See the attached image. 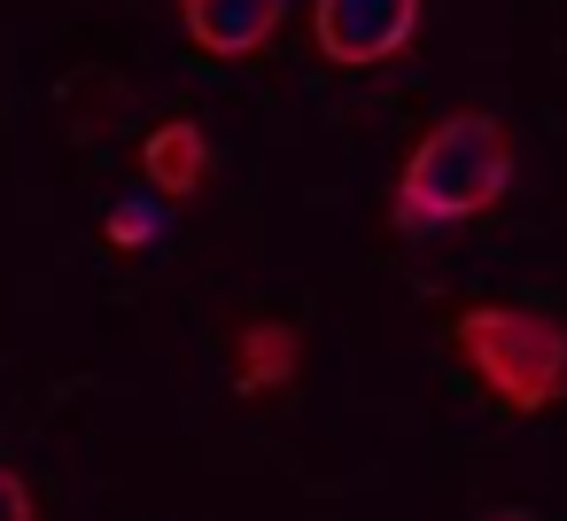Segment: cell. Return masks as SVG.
Segmentation results:
<instances>
[{"mask_svg": "<svg viewBox=\"0 0 567 521\" xmlns=\"http://www.w3.org/2000/svg\"><path fill=\"white\" fill-rule=\"evenodd\" d=\"M141 180H148L164 203L203 195V180H210V141H203V125H195V118H164V125L141 141Z\"/></svg>", "mask_w": 567, "mask_h": 521, "instance_id": "8992f818", "label": "cell"}, {"mask_svg": "<svg viewBox=\"0 0 567 521\" xmlns=\"http://www.w3.org/2000/svg\"><path fill=\"white\" fill-rule=\"evenodd\" d=\"M102 242H110L117 257H141V249L156 242V203H141V195L110 203V218H102Z\"/></svg>", "mask_w": 567, "mask_h": 521, "instance_id": "52a82bcc", "label": "cell"}, {"mask_svg": "<svg viewBox=\"0 0 567 521\" xmlns=\"http://www.w3.org/2000/svg\"><path fill=\"white\" fill-rule=\"evenodd\" d=\"M179 24L210 63H257L288 24V0H179Z\"/></svg>", "mask_w": 567, "mask_h": 521, "instance_id": "277c9868", "label": "cell"}, {"mask_svg": "<svg viewBox=\"0 0 567 521\" xmlns=\"http://www.w3.org/2000/svg\"><path fill=\"white\" fill-rule=\"evenodd\" d=\"M451 350L466 366V381L513 412L536 420L567 397V319L536 311V304H458L451 311Z\"/></svg>", "mask_w": 567, "mask_h": 521, "instance_id": "7a4b0ae2", "label": "cell"}, {"mask_svg": "<svg viewBox=\"0 0 567 521\" xmlns=\"http://www.w3.org/2000/svg\"><path fill=\"white\" fill-rule=\"evenodd\" d=\"M420 9L427 0H311V40L334 71H373L412 48Z\"/></svg>", "mask_w": 567, "mask_h": 521, "instance_id": "3957f363", "label": "cell"}, {"mask_svg": "<svg viewBox=\"0 0 567 521\" xmlns=\"http://www.w3.org/2000/svg\"><path fill=\"white\" fill-rule=\"evenodd\" d=\"M505 195H513V133H505V118H489V110H451V118H435V125L412 141V156H404V172H396L389 218H396V234H427V226L482 218V211H497Z\"/></svg>", "mask_w": 567, "mask_h": 521, "instance_id": "6da1fadb", "label": "cell"}, {"mask_svg": "<svg viewBox=\"0 0 567 521\" xmlns=\"http://www.w3.org/2000/svg\"><path fill=\"white\" fill-rule=\"evenodd\" d=\"M482 521H536V513H528V505H489Z\"/></svg>", "mask_w": 567, "mask_h": 521, "instance_id": "9c48e42d", "label": "cell"}, {"mask_svg": "<svg viewBox=\"0 0 567 521\" xmlns=\"http://www.w3.org/2000/svg\"><path fill=\"white\" fill-rule=\"evenodd\" d=\"M303 374V327L296 319H241L234 327V397H280Z\"/></svg>", "mask_w": 567, "mask_h": 521, "instance_id": "5b68a950", "label": "cell"}, {"mask_svg": "<svg viewBox=\"0 0 567 521\" xmlns=\"http://www.w3.org/2000/svg\"><path fill=\"white\" fill-rule=\"evenodd\" d=\"M0 521H40V505H32V482L0 459Z\"/></svg>", "mask_w": 567, "mask_h": 521, "instance_id": "ba28073f", "label": "cell"}]
</instances>
